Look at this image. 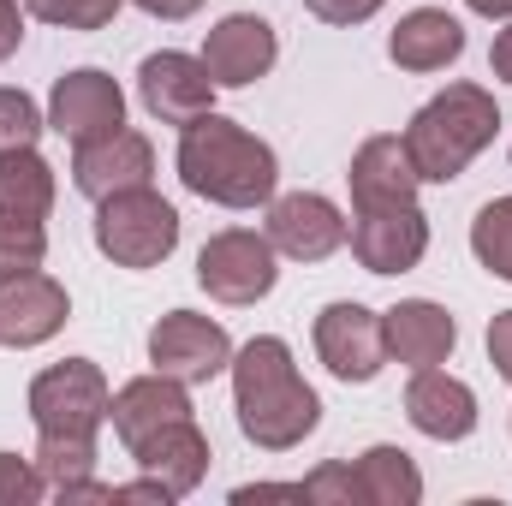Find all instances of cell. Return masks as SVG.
Returning a JSON list of instances; mask_svg holds the SVG:
<instances>
[{
    "instance_id": "obj_1",
    "label": "cell",
    "mask_w": 512,
    "mask_h": 506,
    "mask_svg": "<svg viewBox=\"0 0 512 506\" xmlns=\"http://www.w3.org/2000/svg\"><path fill=\"white\" fill-rule=\"evenodd\" d=\"M233 411H239L245 441L262 453H286L322 423L316 387L298 376L292 346L274 334H256L251 346L233 352Z\"/></svg>"
},
{
    "instance_id": "obj_2",
    "label": "cell",
    "mask_w": 512,
    "mask_h": 506,
    "mask_svg": "<svg viewBox=\"0 0 512 506\" xmlns=\"http://www.w3.org/2000/svg\"><path fill=\"white\" fill-rule=\"evenodd\" d=\"M173 161H179L185 191H197L203 203H221V209H256L280 185L274 149L262 137H251L239 120H221V114H203L179 131Z\"/></svg>"
},
{
    "instance_id": "obj_3",
    "label": "cell",
    "mask_w": 512,
    "mask_h": 506,
    "mask_svg": "<svg viewBox=\"0 0 512 506\" xmlns=\"http://www.w3.org/2000/svg\"><path fill=\"white\" fill-rule=\"evenodd\" d=\"M501 131V108L483 84H447L435 102H423L405 126V149L423 173V185H453Z\"/></svg>"
},
{
    "instance_id": "obj_4",
    "label": "cell",
    "mask_w": 512,
    "mask_h": 506,
    "mask_svg": "<svg viewBox=\"0 0 512 506\" xmlns=\"http://www.w3.org/2000/svg\"><path fill=\"white\" fill-rule=\"evenodd\" d=\"M108 376L90 364V358H66L54 370L30 381V423H36V441H84L96 447L102 423H108Z\"/></svg>"
},
{
    "instance_id": "obj_5",
    "label": "cell",
    "mask_w": 512,
    "mask_h": 506,
    "mask_svg": "<svg viewBox=\"0 0 512 506\" xmlns=\"http://www.w3.org/2000/svg\"><path fill=\"white\" fill-rule=\"evenodd\" d=\"M179 245V209L137 185V191H114L96 203V251L114 268H161Z\"/></svg>"
},
{
    "instance_id": "obj_6",
    "label": "cell",
    "mask_w": 512,
    "mask_h": 506,
    "mask_svg": "<svg viewBox=\"0 0 512 506\" xmlns=\"http://www.w3.org/2000/svg\"><path fill=\"white\" fill-rule=\"evenodd\" d=\"M274 280H280V268H274L268 233L227 227L197 251V286L209 298H221V304H256V298L274 292Z\"/></svg>"
},
{
    "instance_id": "obj_7",
    "label": "cell",
    "mask_w": 512,
    "mask_h": 506,
    "mask_svg": "<svg viewBox=\"0 0 512 506\" xmlns=\"http://www.w3.org/2000/svg\"><path fill=\"white\" fill-rule=\"evenodd\" d=\"M149 364L161 376L185 381V387H203L221 370H233V334L197 310H167L155 328H149Z\"/></svg>"
},
{
    "instance_id": "obj_8",
    "label": "cell",
    "mask_w": 512,
    "mask_h": 506,
    "mask_svg": "<svg viewBox=\"0 0 512 506\" xmlns=\"http://www.w3.org/2000/svg\"><path fill=\"white\" fill-rule=\"evenodd\" d=\"M126 126V90L96 72V66H78L66 78H54V96H48V131H60L72 149L78 143H96V137H114Z\"/></svg>"
},
{
    "instance_id": "obj_9",
    "label": "cell",
    "mask_w": 512,
    "mask_h": 506,
    "mask_svg": "<svg viewBox=\"0 0 512 506\" xmlns=\"http://www.w3.org/2000/svg\"><path fill=\"white\" fill-rule=\"evenodd\" d=\"M215 78H209V66L203 60H191V54H179V48H161V54H149L143 66H137V96H143V108L161 120V126H191V120H203V114H215Z\"/></svg>"
},
{
    "instance_id": "obj_10",
    "label": "cell",
    "mask_w": 512,
    "mask_h": 506,
    "mask_svg": "<svg viewBox=\"0 0 512 506\" xmlns=\"http://www.w3.org/2000/svg\"><path fill=\"white\" fill-rule=\"evenodd\" d=\"M316 358L328 364L334 381H376L387 364V334H382V316L364 310V304H328L316 316Z\"/></svg>"
},
{
    "instance_id": "obj_11",
    "label": "cell",
    "mask_w": 512,
    "mask_h": 506,
    "mask_svg": "<svg viewBox=\"0 0 512 506\" xmlns=\"http://www.w3.org/2000/svg\"><path fill=\"white\" fill-rule=\"evenodd\" d=\"M268 245L274 256H292V262H328L346 245V215L316 191L268 197Z\"/></svg>"
},
{
    "instance_id": "obj_12",
    "label": "cell",
    "mask_w": 512,
    "mask_h": 506,
    "mask_svg": "<svg viewBox=\"0 0 512 506\" xmlns=\"http://www.w3.org/2000/svg\"><path fill=\"white\" fill-rule=\"evenodd\" d=\"M72 298L54 274L30 268V274H0V346H42L66 328Z\"/></svg>"
},
{
    "instance_id": "obj_13",
    "label": "cell",
    "mask_w": 512,
    "mask_h": 506,
    "mask_svg": "<svg viewBox=\"0 0 512 506\" xmlns=\"http://www.w3.org/2000/svg\"><path fill=\"white\" fill-rule=\"evenodd\" d=\"M274 54H280L274 24L256 18V12H227V18L203 36V66H209V78H215L221 90H245L256 78H268V72H274Z\"/></svg>"
},
{
    "instance_id": "obj_14",
    "label": "cell",
    "mask_w": 512,
    "mask_h": 506,
    "mask_svg": "<svg viewBox=\"0 0 512 506\" xmlns=\"http://www.w3.org/2000/svg\"><path fill=\"white\" fill-rule=\"evenodd\" d=\"M155 179V149H149V137L143 131H114V137H96V143H78L72 149V185L90 197V203H102V197H114V191H137V185H149Z\"/></svg>"
},
{
    "instance_id": "obj_15",
    "label": "cell",
    "mask_w": 512,
    "mask_h": 506,
    "mask_svg": "<svg viewBox=\"0 0 512 506\" xmlns=\"http://www.w3.org/2000/svg\"><path fill=\"white\" fill-rule=\"evenodd\" d=\"M346 185H352V209H358V215H364V209H405V203H417L423 173H417L405 137H387L382 131V137H364V143H358Z\"/></svg>"
},
{
    "instance_id": "obj_16",
    "label": "cell",
    "mask_w": 512,
    "mask_h": 506,
    "mask_svg": "<svg viewBox=\"0 0 512 506\" xmlns=\"http://www.w3.org/2000/svg\"><path fill=\"white\" fill-rule=\"evenodd\" d=\"M429 251V215L417 203L405 209H364L352 221V256L370 268V274H405L417 268Z\"/></svg>"
},
{
    "instance_id": "obj_17",
    "label": "cell",
    "mask_w": 512,
    "mask_h": 506,
    "mask_svg": "<svg viewBox=\"0 0 512 506\" xmlns=\"http://www.w3.org/2000/svg\"><path fill=\"white\" fill-rule=\"evenodd\" d=\"M382 334H387V358H399L405 370H435V364H447L453 346H459V322H453L441 304H429V298L393 304L382 316Z\"/></svg>"
},
{
    "instance_id": "obj_18",
    "label": "cell",
    "mask_w": 512,
    "mask_h": 506,
    "mask_svg": "<svg viewBox=\"0 0 512 506\" xmlns=\"http://www.w3.org/2000/svg\"><path fill=\"white\" fill-rule=\"evenodd\" d=\"M405 417L429 441H465L477 429V393L435 364V370H417L411 376V387H405Z\"/></svg>"
},
{
    "instance_id": "obj_19",
    "label": "cell",
    "mask_w": 512,
    "mask_h": 506,
    "mask_svg": "<svg viewBox=\"0 0 512 506\" xmlns=\"http://www.w3.org/2000/svg\"><path fill=\"white\" fill-rule=\"evenodd\" d=\"M179 417H197L191 411V393H185V381L173 376H137L126 381L114 399H108V423H114V435L137 447L143 435H155V429H167V423H179Z\"/></svg>"
},
{
    "instance_id": "obj_20",
    "label": "cell",
    "mask_w": 512,
    "mask_h": 506,
    "mask_svg": "<svg viewBox=\"0 0 512 506\" xmlns=\"http://www.w3.org/2000/svg\"><path fill=\"white\" fill-rule=\"evenodd\" d=\"M126 453L149 471V477H161V483L173 489V501H179V495H191V489L209 477V435L197 429V417H179V423H167V429L143 435V441L126 447Z\"/></svg>"
},
{
    "instance_id": "obj_21",
    "label": "cell",
    "mask_w": 512,
    "mask_h": 506,
    "mask_svg": "<svg viewBox=\"0 0 512 506\" xmlns=\"http://www.w3.org/2000/svg\"><path fill=\"white\" fill-rule=\"evenodd\" d=\"M387 54L399 72H447L459 54H465V24L441 6H417L393 24L387 36Z\"/></svg>"
},
{
    "instance_id": "obj_22",
    "label": "cell",
    "mask_w": 512,
    "mask_h": 506,
    "mask_svg": "<svg viewBox=\"0 0 512 506\" xmlns=\"http://www.w3.org/2000/svg\"><path fill=\"white\" fill-rule=\"evenodd\" d=\"M352 477H358V501L364 506H417L423 501V471L411 465L405 447H370L352 465Z\"/></svg>"
},
{
    "instance_id": "obj_23",
    "label": "cell",
    "mask_w": 512,
    "mask_h": 506,
    "mask_svg": "<svg viewBox=\"0 0 512 506\" xmlns=\"http://www.w3.org/2000/svg\"><path fill=\"white\" fill-rule=\"evenodd\" d=\"M0 209L42 215V221H48V209H54V167H48L36 149L0 155Z\"/></svg>"
},
{
    "instance_id": "obj_24",
    "label": "cell",
    "mask_w": 512,
    "mask_h": 506,
    "mask_svg": "<svg viewBox=\"0 0 512 506\" xmlns=\"http://www.w3.org/2000/svg\"><path fill=\"white\" fill-rule=\"evenodd\" d=\"M471 251L477 262L495 274V280H512V197H495L477 209L471 221Z\"/></svg>"
},
{
    "instance_id": "obj_25",
    "label": "cell",
    "mask_w": 512,
    "mask_h": 506,
    "mask_svg": "<svg viewBox=\"0 0 512 506\" xmlns=\"http://www.w3.org/2000/svg\"><path fill=\"white\" fill-rule=\"evenodd\" d=\"M42 256H48L42 215L0 209V274H30V268H42Z\"/></svg>"
},
{
    "instance_id": "obj_26",
    "label": "cell",
    "mask_w": 512,
    "mask_h": 506,
    "mask_svg": "<svg viewBox=\"0 0 512 506\" xmlns=\"http://www.w3.org/2000/svg\"><path fill=\"white\" fill-rule=\"evenodd\" d=\"M120 6H126V0H24L30 18L60 24V30H102V24H114Z\"/></svg>"
},
{
    "instance_id": "obj_27",
    "label": "cell",
    "mask_w": 512,
    "mask_h": 506,
    "mask_svg": "<svg viewBox=\"0 0 512 506\" xmlns=\"http://www.w3.org/2000/svg\"><path fill=\"white\" fill-rule=\"evenodd\" d=\"M42 114H36V102L24 96V90H0V155H12V149H36V137H42Z\"/></svg>"
},
{
    "instance_id": "obj_28",
    "label": "cell",
    "mask_w": 512,
    "mask_h": 506,
    "mask_svg": "<svg viewBox=\"0 0 512 506\" xmlns=\"http://www.w3.org/2000/svg\"><path fill=\"white\" fill-rule=\"evenodd\" d=\"M48 495L36 459H18V453H0V506H30Z\"/></svg>"
},
{
    "instance_id": "obj_29",
    "label": "cell",
    "mask_w": 512,
    "mask_h": 506,
    "mask_svg": "<svg viewBox=\"0 0 512 506\" xmlns=\"http://www.w3.org/2000/svg\"><path fill=\"white\" fill-rule=\"evenodd\" d=\"M304 501L352 506V501H358V477H352V465H322V471H310V477H304ZM358 506H364V501H358Z\"/></svg>"
},
{
    "instance_id": "obj_30",
    "label": "cell",
    "mask_w": 512,
    "mask_h": 506,
    "mask_svg": "<svg viewBox=\"0 0 512 506\" xmlns=\"http://www.w3.org/2000/svg\"><path fill=\"white\" fill-rule=\"evenodd\" d=\"M322 24H364V18H376L387 0H304Z\"/></svg>"
},
{
    "instance_id": "obj_31",
    "label": "cell",
    "mask_w": 512,
    "mask_h": 506,
    "mask_svg": "<svg viewBox=\"0 0 512 506\" xmlns=\"http://www.w3.org/2000/svg\"><path fill=\"white\" fill-rule=\"evenodd\" d=\"M489 364L501 370V381H512V310L489 322Z\"/></svg>"
},
{
    "instance_id": "obj_32",
    "label": "cell",
    "mask_w": 512,
    "mask_h": 506,
    "mask_svg": "<svg viewBox=\"0 0 512 506\" xmlns=\"http://www.w3.org/2000/svg\"><path fill=\"white\" fill-rule=\"evenodd\" d=\"M24 42V0H0V60H12Z\"/></svg>"
},
{
    "instance_id": "obj_33",
    "label": "cell",
    "mask_w": 512,
    "mask_h": 506,
    "mask_svg": "<svg viewBox=\"0 0 512 506\" xmlns=\"http://www.w3.org/2000/svg\"><path fill=\"white\" fill-rule=\"evenodd\" d=\"M137 6H143L149 18H173V24H179V18H191L203 0H137Z\"/></svg>"
},
{
    "instance_id": "obj_34",
    "label": "cell",
    "mask_w": 512,
    "mask_h": 506,
    "mask_svg": "<svg viewBox=\"0 0 512 506\" xmlns=\"http://www.w3.org/2000/svg\"><path fill=\"white\" fill-rule=\"evenodd\" d=\"M489 66H495V78H501V84H512V24L495 36V48H489Z\"/></svg>"
},
{
    "instance_id": "obj_35",
    "label": "cell",
    "mask_w": 512,
    "mask_h": 506,
    "mask_svg": "<svg viewBox=\"0 0 512 506\" xmlns=\"http://www.w3.org/2000/svg\"><path fill=\"white\" fill-rule=\"evenodd\" d=\"M471 12H483V18H512V0H465Z\"/></svg>"
}]
</instances>
